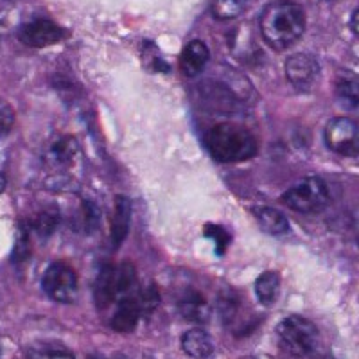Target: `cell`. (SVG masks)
Instances as JSON below:
<instances>
[{"label": "cell", "mask_w": 359, "mask_h": 359, "mask_svg": "<svg viewBox=\"0 0 359 359\" xmlns=\"http://www.w3.org/2000/svg\"><path fill=\"white\" fill-rule=\"evenodd\" d=\"M259 27L271 49L286 50L302 38L306 31V11L297 2L277 0L262 9Z\"/></svg>", "instance_id": "1"}, {"label": "cell", "mask_w": 359, "mask_h": 359, "mask_svg": "<svg viewBox=\"0 0 359 359\" xmlns=\"http://www.w3.org/2000/svg\"><path fill=\"white\" fill-rule=\"evenodd\" d=\"M205 147L214 160L221 163H236L253 158L259 151L257 139L245 126L221 123L205 133Z\"/></svg>", "instance_id": "2"}, {"label": "cell", "mask_w": 359, "mask_h": 359, "mask_svg": "<svg viewBox=\"0 0 359 359\" xmlns=\"http://www.w3.org/2000/svg\"><path fill=\"white\" fill-rule=\"evenodd\" d=\"M278 345L293 358H307L318 345V329L304 316H287L278 323Z\"/></svg>", "instance_id": "3"}, {"label": "cell", "mask_w": 359, "mask_h": 359, "mask_svg": "<svg viewBox=\"0 0 359 359\" xmlns=\"http://www.w3.org/2000/svg\"><path fill=\"white\" fill-rule=\"evenodd\" d=\"M329 200H331V192L320 176H307L300 180L282 196V203L287 205L294 212L302 214L318 212L329 203Z\"/></svg>", "instance_id": "4"}, {"label": "cell", "mask_w": 359, "mask_h": 359, "mask_svg": "<svg viewBox=\"0 0 359 359\" xmlns=\"http://www.w3.org/2000/svg\"><path fill=\"white\" fill-rule=\"evenodd\" d=\"M41 287H43L45 294L54 302L72 304L79 291L78 273L67 262H53L49 268L45 269Z\"/></svg>", "instance_id": "5"}, {"label": "cell", "mask_w": 359, "mask_h": 359, "mask_svg": "<svg viewBox=\"0 0 359 359\" xmlns=\"http://www.w3.org/2000/svg\"><path fill=\"white\" fill-rule=\"evenodd\" d=\"M325 146L341 156H358L359 128L348 117H334L327 123L323 131Z\"/></svg>", "instance_id": "6"}, {"label": "cell", "mask_w": 359, "mask_h": 359, "mask_svg": "<svg viewBox=\"0 0 359 359\" xmlns=\"http://www.w3.org/2000/svg\"><path fill=\"white\" fill-rule=\"evenodd\" d=\"M67 36V31L49 18H36V20L25 22L18 27L17 38L27 47L43 49L49 45L57 43Z\"/></svg>", "instance_id": "7"}, {"label": "cell", "mask_w": 359, "mask_h": 359, "mask_svg": "<svg viewBox=\"0 0 359 359\" xmlns=\"http://www.w3.org/2000/svg\"><path fill=\"white\" fill-rule=\"evenodd\" d=\"M286 78L297 90H309L320 78V65L311 54H293L286 62Z\"/></svg>", "instance_id": "8"}, {"label": "cell", "mask_w": 359, "mask_h": 359, "mask_svg": "<svg viewBox=\"0 0 359 359\" xmlns=\"http://www.w3.org/2000/svg\"><path fill=\"white\" fill-rule=\"evenodd\" d=\"M139 291V290H137ZM137 291L133 294L118 298L115 302V309L110 316V325L114 331L117 332H131L135 331V327L142 318V307L137 298Z\"/></svg>", "instance_id": "9"}, {"label": "cell", "mask_w": 359, "mask_h": 359, "mask_svg": "<svg viewBox=\"0 0 359 359\" xmlns=\"http://www.w3.org/2000/svg\"><path fill=\"white\" fill-rule=\"evenodd\" d=\"M79 156V144L78 140L70 135H60L53 142L47 146L45 151V160L49 165L57 169L70 168Z\"/></svg>", "instance_id": "10"}, {"label": "cell", "mask_w": 359, "mask_h": 359, "mask_svg": "<svg viewBox=\"0 0 359 359\" xmlns=\"http://www.w3.org/2000/svg\"><path fill=\"white\" fill-rule=\"evenodd\" d=\"M210 60V50L201 40L189 41L180 54V70L185 78H196L207 67Z\"/></svg>", "instance_id": "11"}, {"label": "cell", "mask_w": 359, "mask_h": 359, "mask_svg": "<svg viewBox=\"0 0 359 359\" xmlns=\"http://www.w3.org/2000/svg\"><path fill=\"white\" fill-rule=\"evenodd\" d=\"M117 298V268L114 264H104L99 269L94 282V300L99 311L110 307Z\"/></svg>", "instance_id": "12"}, {"label": "cell", "mask_w": 359, "mask_h": 359, "mask_svg": "<svg viewBox=\"0 0 359 359\" xmlns=\"http://www.w3.org/2000/svg\"><path fill=\"white\" fill-rule=\"evenodd\" d=\"M178 311L182 314V318L194 323H207L210 320V314H212L210 304L196 290H187L180 297Z\"/></svg>", "instance_id": "13"}, {"label": "cell", "mask_w": 359, "mask_h": 359, "mask_svg": "<svg viewBox=\"0 0 359 359\" xmlns=\"http://www.w3.org/2000/svg\"><path fill=\"white\" fill-rule=\"evenodd\" d=\"M130 219H131V201L126 196H117L114 203V216H111V229L110 237L114 248H118L123 245L124 239L128 237V230H130Z\"/></svg>", "instance_id": "14"}, {"label": "cell", "mask_w": 359, "mask_h": 359, "mask_svg": "<svg viewBox=\"0 0 359 359\" xmlns=\"http://www.w3.org/2000/svg\"><path fill=\"white\" fill-rule=\"evenodd\" d=\"M182 351L192 359H205L212 355L214 343L207 331L201 327H194L182 336Z\"/></svg>", "instance_id": "15"}, {"label": "cell", "mask_w": 359, "mask_h": 359, "mask_svg": "<svg viewBox=\"0 0 359 359\" xmlns=\"http://www.w3.org/2000/svg\"><path fill=\"white\" fill-rule=\"evenodd\" d=\"M253 216L257 219L259 226L271 236H282L290 230V221L280 210L271 207L253 208Z\"/></svg>", "instance_id": "16"}, {"label": "cell", "mask_w": 359, "mask_h": 359, "mask_svg": "<svg viewBox=\"0 0 359 359\" xmlns=\"http://www.w3.org/2000/svg\"><path fill=\"white\" fill-rule=\"evenodd\" d=\"M336 95L347 110H355L359 104L358 76L352 72L339 74L338 79H336Z\"/></svg>", "instance_id": "17"}, {"label": "cell", "mask_w": 359, "mask_h": 359, "mask_svg": "<svg viewBox=\"0 0 359 359\" xmlns=\"http://www.w3.org/2000/svg\"><path fill=\"white\" fill-rule=\"evenodd\" d=\"M255 294L262 306H271L280 294V275L277 271H264L255 280Z\"/></svg>", "instance_id": "18"}, {"label": "cell", "mask_w": 359, "mask_h": 359, "mask_svg": "<svg viewBox=\"0 0 359 359\" xmlns=\"http://www.w3.org/2000/svg\"><path fill=\"white\" fill-rule=\"evenodd\" d=\"M60 224V210L56 207L43 208L36 217H34V230L40 233L41 237H47L56 230V226Z\"/></svg>", "instance_id": "19"}, {"label": "cell", "mask_w": 359, "mask_h": 359, "mask_svg": "<svg viewBox=\"0 0 359 359\" xmlns=\"http://www.w3.org/2000/svg\"><path fill=\"white\" fill-rule=\"evenodd\" d=\"M245 6L243 0H214L212 15L217 20H233L241 15Z\"/></svg>", "instance_id": "20"}, {"label": "cell", "mask_w": 359, "mask_h": 359, "mask_svg": "<svg viewBox=\"0 0 359 359\" xmlns=\"http://www.w3.org/2000/svg\"><path fill=\"white\" fill-rule=\"evenodd\" d=\"M27 359H76L70 351L54 345H43V347H33L27 351Z\"/></svg>", "instance_id": "21"}, {"label": "cell", "mask_w": 359, "mask_h": 359, "mask_svg": "<svg viewBox=\"0 0 359 359\" xmlns=\"http://www.w3.org/2000/svg\"><path fill=\"white\" fill-rule=\"evenodd\" d=\"M205 236L216 243V248L219 253H223L230 243V233L223 226H219V224H207L205 226Z\"/></svg>", "instance_id": "22"}, {"label": "cell", "mask_w": 359, "mask_h": 359, "mask_svg": "<svg viewBox=\"0 0 359 359\" xmlns=\"http://www.w3.org/2000/svg\"><path fill=\"white\" fill-rule=\"evenodd\" d=\"M13 126H15V111L8 101L0 99V139H4Z\"/></svg>", "instance_id": "23"}, {"label": "cell", "mask_w": 359, "mask_h": 359, "mask_svg": "<svg viewBox=\"0 0 359 359\" xmlns=\"http://www.w3.org/2000/svg\"><path fill=\"white\" fill-rule=\"evenodd\" d=\"M224 294H226V297H224L219 304L221 316H223L224 322H232V318L236 316V313H237V298L233 297L230 291Z\"/></svg>", "instance_id": "24"}, {"label": "cell", "mask_w": 359, "mask_h": 359, "mask_svg": "<svg viewBox=\"0 0 359 359\" xmlns=\"http://www.w3.org/2000/svg\"><path fill=\"white\" fill-rule=\"evenodd\" d=\"M27 230L20 229L17 237V245H15V252H13V259L15 261H24L29 255V239H27Z\"/></svg>", "instance_id": "25"}, {"label": "cell", "mask_w": 359, "mask_h": 359, "mask_svg": "<svg viewBox=\"0 0 359 359\" xmlns=\"http://www.w3.org/2000/svg\"><path fill=\"white\" fill-rule=\"evenodd\" d=\"M358 17H359V9H354L351 17V29L354 36H358Z\"/></svg>", "instance_id": "26"}, {"label": "cell", "mask_w": 359, "mask_h": 359, "mask_svg": "<svg viewBox=\"0 0 359 359\" xmlns=\"http://www.w3.org/2000/svg\"><path fill=\"white\" fill-rule=\"evenodd\" d=\"M6 184H8V180H6V175H2V172H0V194L4 192Z\"/></svg>", "instance_id": "27"}, {"label": "cell", "mask_w": 359, "mask_h": 359, "mask_svg": "<svg viewBox=\"0 0 359 359\" xmlns=\"http://www.w3.org/2000/svg\"><path fill=\"white\" fill-rule=\"evenodd\" d=\"M88 359H107V358H101V355H90Z\"/></svg>", "instance_id": "28"}, {"label": "cell", "mask_w": 359, "mask_h": 359, "mask_svg": "<svg viewBox=\"0 0 359 359\" xmlns=\"http://www.w3.org/2000/svg\"><path fill=\"white\" fill-rule=\"evenodd\" d=\"M316 359H332V358H329V355H322V358H316Z\"/></svg>", "instance_id": "29"}, {"label": "cell", "mask_w": 359, "mask_h": 359, "mask_svg": "<svg viewBox=\"0 0 359 359\" xmlns=\"http://www.w3.org/2000/svg\"><path fill=\"white\" fill-rule=\"evenodd\" d=\"M241 359H255V358H241Z\"/></svg>", "instance_id": "30"}, {"label": "cell", "mask_w": 359, "mask_h": 359, "mask_svg": "<svg viewBox=\"0 0 359 359\" xmlns=\"http://www.w3.org/2000/svg\"><path fill=\"white\" fill-rule=\"evenodd\" d=\"M243 2H248V0H243Z\"/></svg>", "instance_id": "31"}]
</instances>
